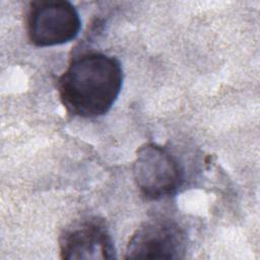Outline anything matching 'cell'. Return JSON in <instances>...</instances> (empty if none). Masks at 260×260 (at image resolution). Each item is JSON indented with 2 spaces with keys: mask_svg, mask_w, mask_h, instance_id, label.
I'll list each match as a JSON object with an SVG mask.
<instances>
[{
  "mask_svg": "<svg viewBox=\"0 0 260 260\" xmlns=\"http://www.w3.org/2000/svg\"><path fill=\"white\" fill-rule=\"evenodd\" d=\"M122 84L123 69L116 57L87 52L73 58L58 78L57 88L69 114L95 118L111 110Z\"/></svg>",
  "mask_w": 260,
  "mask_h": 260,
  "instance_id": "6da1fadb",
  "label": "cell"
},
{
  "mask_svg": "<svg viewBox=\"0 0 260 260\" xmlns=\"http://www.w3.org/2000/svg\"><path fill=\"white\" fill-rule=\"evenodd\" d=\"M133 177L142 196L156 201L179 191L184 184V169L168 148L148 142L136 151Z\"/></svg>",
  "mask_w": 260,
  "mask_h": 260,
  "instance_id": "7a4b0ae2",
  "label": "cell"
},
{
  "mask_svg": "<svg viewBox=\"0 0 260 260\" xmlns=\"http://www.w3.org/2000/svg\"><path fill=\"white\" fill-rule=\"evenodd\" d=\"M80 27L79 14L67 0H37L29 4L26 32L36 47L66 44L76 38Z\"/></svg>",
  "mask_w": 260,
  "mask_h": 260,
  "instance_id": "3957f363",
  "label": "cell"
},
{
  "mask_svg": "<svg viewBox=\"0 0 260 260\" xmlns=\"http://www.w3.org/2000/svg\"><path fill=\"white\" fill-rule=\"evenodd\" d=\"M187 242V234L178 222L164 217L152 218L144 221L132 234L125 258H183Z\"/></svg>",
  "mask_w": 260,
  "mask_h": 260,
  "instance_id": "277c9868",
  "label": "cell"
},
{
  "mask_svg": "<svg viewBox=\"0 0 260 260\" xmlns=\"http://www.w3.org/2000/svg\"><path fill=\"white\" fill-rule=\"evenodd\" d=\"M62 259H114L116 249L106 221L96 216L75 220L59 238Z\"/></svg>",
  "mask_w": 260,
  "mask_h": 260,
  "instance_id": "5b68a950",
  "label": "cell"
}]
</instances>
